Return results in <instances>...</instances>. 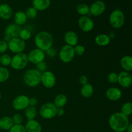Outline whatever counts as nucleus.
<instances>
[{
    "label": "nucleus",
    "mask_w": 132,
    "mask_h": 132,
    "mask_svg": "<svg viewBox=\"0 0 132 132\" xmlns=\"http://www.w3.org/2000/svg\"><path fill=\"white\" fill-rule=\"evenodd\" d=\"M26 47L25 41L21 39L19 37L11 39L8 42V48L14 54L23 52Z\"/></svg>",
    "instance_id": "nucleus-7"
},
{
    "label": "nucleus",
    "mask_w": 132,
    "mask_h": 132,
    "mask_svg": "<svg viewBox=\"0 0 132 132\" xmlns=\"http://www.w3.org/2000/svg\"><path fill=\"white\" fill-rule=\"evenodd\" d=\"M118 80V74L116 72H111L108 76V81L110 83L115 84L117 82Z\"/></svg>",
    "instance_id": "nucleus-36"
},
{
    "label": "nucleus",
    "mask_w": 132,
    "mask_h": 132,
    "mask_svg": "<svg viewBox=\"0 0 132 132\" xmlns=\"http://www.w3.org/2000/svg\"><path fill=\"white\" fill-rule=\"evenodd\" d=\"M29 63L28 60L27 55L24 53H19L16 54L11 59L10 67L15 70H23L27 66Z\"/></svg>",
    "instance_id": "nucleus-4"
},
{
    "label": "nucleus",
    "mask_w": 132,
    "mask_h": 132,
    "mask_svg": "<svg viewBox=\"0 0 132 132\" xmlns=\"http://www.w3.org/2000/svg\"><path fill=\"white\" fill-rule=\"evenodd\" d=\"M50 5V0H33L32 7L37 11L46 10Z\"/></svg>",
    "instance_id": "nucleus-20"
},
{
    "label": "nucleus",
    "mask_w": 132,
    "mask_h": 132,
    "mask_svg": "<svg viewBox=\"0 0 132 132\" xmlns=\"http://www.w3.org/2000/svg\"><path fill=\"white\" fill-rule=\"evenodd\" d=\"M10 77V72L5 67H0V82H3Z\"/></svg>",
    "instance_id": "nucleus-30"
},
{
    "label": "nucleus",
    "mask_w": 132,
    "mask_h": 132,
    "mask_svg": "<svg viewBox=\"0 0 132 132\" xmlns=\"http://www.w3.org/2000/svg\"><path fill=\"white\" fill-rule=\"evenodd\" d=\"M41 73L37 69H29L23 76V81L29 87H36L41 83Z\"/></svg>",
    "instance_id": "nucleus-3"
},
{
    "label": "nucleus",
    "mask_w": 132,
    "mask_h": 132,
    "mask_svg": "<svg viewBox=\"0 0 132 132\" xmlns=\"http://www.w3.org/2000/svg\"><path fill=\"white\" fill-rule=\"evenodd\" d=\"M21 28L15 23H11L6 27L5 30V39L4 41L8 43L11 39L19 37V32Z\"/></svg>",
    "instance_id": "nucleus-9"
},
{
    "label": "nucleus",
    "mask_w": 132,
    "mask_h": 132,
    "mask_svg": "<svg viewBox=\"0 0 132 132\" xmlns=\"http://www.w3.org/2000/svg\"><path fill=\"white\" fill-rule=\"evenodd\" d=\"M35 45L37 48L42 50L44 52L52 47L54 38L51 34L46 31H41L35 37Z\"/></svg>",
    "instance_id": "nucleus-2"
},
{
    "label": "nucleus",
    "mask_w": 132,
    "mask_h": 132,
    "mask_svg": "<svg viewBox=\"0 0 132 132\" xmlns=\"http://www.w3.org/2000/svg\"><path fill=\"white\" fill-rule=\"evenodd\" d=\"M54 104L56 108H63L67 103V97L64 94H59L54 100Z\"/></svg>",
    "instance_id": "nucleus-26"
},
{
    "label": "nucleus",
    "mask_w": 132,
    "mask_h": 132,
    "mask_svg": "<svg viewBox=\"0 0 132 132\" xmlns=\"http://www.w3.org/2000/svg\"><path fill=\"white\" fill-rule=\"evenodd\" d=\"M75 54L73 47L70 45H65L63 46L59 52V58L64 63H70L74 58Z\"/></svg>",
    "instance_id": "nucleus-8"
},
{
    "label": "nucleus",
    "mask_w": 132,
    "mask_h": 132,
    "mask_svg": "<svg viewBox=\"0 0 132 132\" xmlns=\"http://www.w3.org/2000/svg\"><path fill=\"white\" fill-rule=\"evenodd\" d=\"M41 82L46 88H52L56 82L55 75L50 71H45L41 73Z\"/></svg>",
    "instance_id": "nucleus-11"
},
{
    "label": "nucleus",
    "mask_w": 132,
    "mask_h": 132,
    "mask_svg": "<svg viewBox=\"0 0 132 132\" xmlns=\"http://www.w3.org/2000/svg\"><path fill=\"white\" fill-rule=\"evenodd\" d=\"M14 126L12 117L4 116L0 119V129L3 130H9Z\"/></svg>",
    "instance_id": "nucleus-23"
},
{
    "label": "nucleus",
    "mask_w": 132,
    "mask_h": 132,
    "mask_svg": "<svg viewBox=\"0 0 132 132\" xmlns=\"http://www.w3.org/2000/svg\"><path fill=\"white\" fill-rule=\"evenodd\" d=\"M56 107L53 103L43 104L39 109V114L45 119H50L56 116Z\"/></svg>",
    "instance_id": "nucleus-6"
},
{
    "label": "nucleus",
    "mask_w": 132,
    "mask_h": 132,
    "mask_svg": "<svg viewBox=\"0 0 132 132\" xmlns=\"http://www.w3.org/2000/svg\"><path fill=\"white\" fill-rule=\"evenodd\" d=\"M64 114V109L63 108H56V116H63Z\"/></svg>",
    "instance_id": "nucleus-43"
},
{
    "label": "nucleus",
    "mask_w": 132,
    "mask_h": 132,
    "mask_svg": "<svg viewBox=\"0 0 132 132\" xmlns=\"http://www.w3.org/2000/svg\"><path fill=\"white\" fill-rule=\"evenodd\" d=\"M37 104V99L35 97L29 98V106H36Z\"/></svg>",
    "instance_id": "nucleus-42"
},
{
    "label": "nucleus",
    "mask_w": 132,
    "mask_h": 132,
    "mask_svg": "<svg viewBox=\"0 0 132 132\" xmlns=\"http://www.w3.org/2000/svg\"><path fill=\"white\" fill-rule=\"evenodd\" d=\"M13 15L12 9L6 3L0 5V18L4 20L10 19Z\"/></svg>",
    "instance_id": "nucleus-18"
},
{
    "label": "nucleus",
    "mask_w": 132,
    "mask_h": 132,
    "mask_svg": "<svg viewBox=\"0 0 132 132\" xmlns=\"http://www.w3.org/2000/svg\"><path fill=\"white\" fill-rule=\"evenodd\" d=\"M12 57L8 54H3L0 56V64L3 66H9L10 64L11 63Z\"/></svg>",
    "instance_id": "nucleus-32"
},
{
    "label": "nucleus",
    "mask_w": 132,
    "mask_h": 132,
    "mask_svg": "<svg viewBox=\"0 0 132 132\" xmlns=\"http://www.w3.org/2000/svg\"><path fill=\"white\" fill-rule=\"evenodd\" d=\"M25 130L27 132H41L42 131V127L39 122H37L35 119L29 120L26 123Z\"/></svg>",
    "instance_id": "nucleus-19"
},
{
    "label": "nucleus",
    "mask_w": 132,
    "mask_h": 132,
    "mask_svg": "<svg viewBox=\"0 0 132 132\" xmlns=\"http://www.w3.org/2000/svg\"><path fill=\"white\" fill-rule=\"evenodd\" d=\"M73 51H74L75 55L77 56H81L85 54V48L82 45H77L73 46Z\"/></svg>",
    "instance_id": "nucleus-34"
},
{
    "label": "nucleus",
    "mask_w": 132,
    "mask_h": 132,
    "mask_svg": "<svg viewBox=\"0 0 132 132\" xmlns=\"http://www.w3.org/2000/svg\"><path fill=\"white\" fill-rule=\"evenodd\" d=\"M121 113L126 117L131 116L132 113V104L130 102L125 103L121 107Z\"/></svg>",
    "instance_id": "nucleus-29"
},
{
    "label": "nucleus",
    "mask_w": 132,
    "mask_h": 132,
    "mask_svg": "<svg viewBox=\"0 0 132 132\" xmlns=\"http://www.w3.org/2000/svg\"><path fill=\"white\" fill-rule=\"evenodd\" d=\"M120 64L125 71L131 72L132 70V57L130 55H125L121 58Z\"/></svg>",
    "instance_id": "nucleus-21"
},
{
    "label": "nucleus",
    "mask_w": 132,
    "mask_h": 132,
    "mask_svg": "<svg viewBox=\"0 0 132 132\" xmlns=\"http://www.w3.org/2000/svg\"><path fill=\"white\" fill-rule=\"evenodd\" d=\"M14 19L15 24H17L19 26L25 24L27 21V18L25 14V12L23 11L16 12L14 14Z\"/></svg>",
    "instance_id": "nucleus-25"
},
{
    "label": "nucleus",
    "mask_w": 132,
    "mask_h": 132,
    "mask_svg": "<svg viewBox=\"0 0 132 132\" xmlns=\"http://www.w3.org/2000/svg\"><path fill=\"white\" fill-rule=\"evenodd\" d=\"M28 62L32 64H37L41 62L44 61L45 58V54L43 51L38 48H35L31 50L27 55Z\"/></svg>",
    "instance_id": "nucleus-12"
},
{
    "label": "nucleus",
    "mask_w": 132,
    "mask_h": 132,
    "mask_svg": "<svg viewBox=\"0 0 132 132\" xmlns=\"http://www.w3.org/2000/svg\"><path fill=\"white\" fill-rule=\"evenodd\" d=\"M64 39L67 45L73 47L77 45L79 38L76 32L72 30H70L65 33L64 36Z\"/></svg>",
    "instance_id": "nucleus-17"
},
{
    "label": "nucleus",
    "mask_w": 132,
    "mask_h": 132,
    "mask_svg": "<svg viewBox=\"0 0 132 132\" xmlns=\"http://www.w3.org/2000/svg\"><path fill=\"white\" fill-rule=\"evenodd\" d=\"M1 92H0V100H1Z\"/></svg>",
    "instance_id": "nucleus-45"
},
{
    "label": "nucleus",
    "mask_w": 132,
    "mask_h": 132,
    "mask_svg": "<svg viewBox=\"0 0 132 132\" xmlns=\"http://www.w3.org/2000/svg\"><path fill=\"white\" fill-rule=\"evenodd\" d=\"M108 122L110 128L115 132L125 131L130 124L128 117L121 112H116L111 115Z\"/></svg>",
    "instance_id": "nucleus-1"
},
{
    "label": "nucleus",
    "mask_w": 132,
    "mask_h": 132,
    "mask_svg": "<svg viewBox=\"0 0 132 132\" xmlns=\"http://www.w3.org/2000/svg\"><path fill=\"white\" fill-rule=\"evenodd\" d=\"M78 25L80 29L85 32H89L93 30L94 23L90 17L85 15L81 16L78 20Z\"/></svg>",
    "instance_id": "nucleus-13"
},
{
    "label": "nucleus",
    "mask_w": 132,
    "mask_h": 132,
    "mask_svg": "<svg viewBox=\"0 0 132 132\" xmlns=\"http://www.w3.org/2000/svg\"><path fill=\"white\" fill-rule=\"evenodd\" d=\"M94 87L90 83H87L86 85H82L81 88V94L83 97L90 98L94 94Z\"/></svg>",
    "instance_id": "nucleus-24"
},
{
    "label": "nucleus",
    "mask_w": 132,
    "mask_h": 132,
    "mask_svg": "<svg viewBox=\"0 0 132 132\" xmlns=\"http://www.w3.org/2000/svg\"><path fill=\"white\" fill-rule=\"evenodd\" d=\"M12 119L14 122V125H22V122L23 121V116L19 113L14 114L12 117Z\"/></svg>",
    "instance_id": "nucleus-37"
},
{
    "label": "nucleus",
    "mask_w": 132,
    "mask_h": 132,
    "mask_svg": "<svg viewBox=\"0 0 132 132\" xmlns=\"http://www.w3.org/2000/svg\"><path fill=\"white\" fill-rule=\"evenodd\" d=\"M32 36V33L27 28H23V29L21 30L20 32H19V37L22 39L23 41H25L29 39Z\"/></svg>",
    "instance_id": "nucleus-31"
},
{
    "label": "nucleus",
    "mask_w": 132,
    "mask_h": 132,
    "mask_svg": "<svg viewBox=\"0 0 132 132\" xmlns=\"http://www.w3.org/2000/svg\"><path fill=\"white\" fill-rule=\"evenodd\" d=\"M111 39L109 36L105 34H101L97 35L95 38V42L97 45L101 46H105L109 45Z\"/></svg>",
    "instance_id": "nucleus-22"
},
{
    "label": "nucleus",
    "mask_w": 132,
    "mask_h": 132,
    "mask_svg": "<svg viewBox=\"0 0 132 132\" xmlns=\"http://www.w3.org/2000/svg\"><path fill=\"white\" fill-rule=\"evenodd\" d=\"M76 10L81 16H85L87 14H90V6L85 3L79 4L76 6Z\"/></svg>",
    "instance_id": "nucleus-28"
},
{
    "label": "nucleus",
    "mask_w": 132,
    "mask_h": 132,
    "mask_svg": "<svg viewBox=\"0 0 132 132\" xmlns=\"http://www.w3.org/2000/svg\"><path fill=\"white\" fill-rule=\"evenodd\" d=\"M125 14L119 9L114 10L110 14L109 17V22L110 25L116 29L121 28L125 24Z\"/></svg>",
    "instance_id": "nucleus-5"
},
{
    "label": "nucleus",
    "mask_w": 132,
    "mask_h": 132,
    "mask_svg": "<svg viewBox=\"0 0 132 132\" xmlns=\"http://www.w3.org/2000/svg\"><path fill=\"white\" fill-rule=\"evenodd\" d=\"M45 52H46V55L48 57H55V55H56L57 53L56 50L54 48H53L52 47L48 49V50H46Z\"/></svg>",
    "instance_id": "nucleus-40"
},
{
    "label": "nucleus",
    "mask_w": 132,
    "mask_h": 132,
    "mask_svg": "<svg viewBox=\"0 0 132 132\" xmlns=\"http://www.w3.org/2000/svg\"><path fill=\"white\" fill-rule=\"evenodd\" d=\"M0 5H1V4H0Z\"/></svg>",
    "instance_id": "nucleus-46"
},
{
    "label": "nucleus",
    "mask_w": 132,
    "mask_h": 132,
    "mask_svg": "<svg viewBox=\"0 0 132 132\" xmlns=\"http://www.w3.org/2000/svg\"><path fill=\"white\" fill-rule=\"evenodd\" d=\"M106 10V5L101 0L95 1L90 5V14L94 16H99L104 12Z\"/></svg>",
    "instance_id": "nucleus-14"
},
{
    "label": "nucleus",
    "mask_w": 132,
    "mask_h": 132,
    "mask_svg": "<svg viewBox=\"0 0 132 132\" xmlns=\"http://www.w3.org/2000/svg\"><path fill=\"white\" fill-rule=\"evenodd\" d=\"M106 96L110 101H116L121 99L122 96V92L118 88L112 87L107 90L106 92Z\"/></svg>",
    "instance_id": "nucleus-16"
},
{
    "label": "nucleus",
    "mask_w": 132,
    "mask_h": 132,
    "mask_svg": "<svg viewBox=\"0 0 132 132\" xmlns=\"http://www.w3.org/2000/svg\"><path fill=\"white\" fill-rule=\"evenodd\" d=\"M126 131L127 132H132V125L131 124H130L128 125V126L127 127V129H126Z\"/></svg>",
    "instance_id": "nucleus-44"
},
{
    "label": "nucleus",
    "mask_w": 132,
    "mask_h": 132,
    "mask_svg": "<svg viewBox=\"0 0 132 132\" xmlns=\"http://www.w3.org/2000/svg\"><path fill=\"white\" fill-rule=\"evenodd\" d=\"M25 14L27 15V19H34L37 16V11L32 6V7H29L28 9H27L25 12Z\"/></svg>",
    "instance_id": "nucleus-33"
},
{
    "label": "nucleus",
    "mask_w": 132,
    "mask_h": 132,
    "mask_svg": "<svg viewBox=\"0 0 132 132\" xmlns=\"http://www.w3.org/2000/svg\"><path fill=\"white\" fill-rule=\"evenodd\" d=\"M24 115L28 121L35 119L37 115V109L35 106H28L27 108L24 109Z\"/></svg>",
    "instance_id": "nucleus-27"
},
{
    "label": "nucleus",
    "mask_w": 132,
    "mask_h": 132,
    "mask_svg": "<svg viewBox=\"0 0 132 132\" xmlns=\"http://www.w3.org/2000/svg\"><path fill=\"white\" fill-rule=\"evenodd\" d=\"M117 82L124 88H128L132 83V77L130 72L122 71L118 74Z\"/></svg>",
    "instance_id": "nucleus-15"
},
{
    "label": "nucleus",
    "mask_w": 132,
    "mask_h": 132,
    "mask_svg": "<svg viewBox=\"0 0 132 132\" xmlns=\"http://www.w3.org/2000/svg\"><path fill=\"white\" fill-rule=\"evenodd\" d=\"M36 67H37L36 69L39 72H40L41 73H43V72L46 71V69H47V64H46V63L45 61H42L36 64Z\"/></svg>",
    "instance_id": "nucleus-38"
},
{
    "label": "nucleus",
    "mask_w": 132,
    "mask_h": 132,
    "mask_svg": "<svg viewBox=\"0 0 132 132\" xmlns=\"http://www.w3.org/2000/svg\"><path fill=\"white\" fill-rule=\"evenodd\" d=\"M9 132H27L25 128L22 125H14L9 130Z\"/></svg>",
    "instance_id": "nucleus-35"
},
{
    "label": "nucleus",
    "mask_w": 132,
    "mask_h": 132,
    "mask_svg": "<svg viewBox=\"0 0 132 132\" xmlns=\"http://www.w3.org/2000/svg\"><path fill=\"white\" fill-rule=\"evenodd\" d=\"M29 106V97L25 95H20L12 101V107L17 111L24 110Z\"/></svg>",
    "instance_id": "nucleus-10"
},
{
    "label": "nucleus",
    "mask_w": 132,
    "mask_h": 132,
    "mask_svg": "<svg viewBox=\"0 0 132 132\" xmlns=\"http://www.w3.org/2000/svg\"><path fill=\"white\" fill-rule=\"evenodd\" d=\"M79 81L80 84H81L82 85H84L88 83V77L86 76H81L79 77Z\"/></svg>",
    "instance_id": "nucleus-41"
},
{
    "label": "nucleus",
    "mask_w": 132,
    "mask_h": 132,
    "mask_svg": "<svg viewBox=\"0 0 132 132\" xmlns=\"http://www.w3.org/2000/svg\"><path fill=\"white\" fill-rule=\"evenodd\" d=\"M8 50V43L5 41H0V54H4Z\"/></svg>",
    "instance_id": "nucleus-39"
}]
</instances>
